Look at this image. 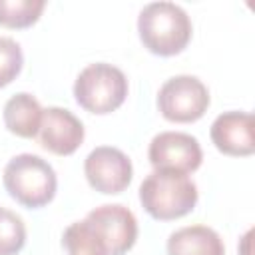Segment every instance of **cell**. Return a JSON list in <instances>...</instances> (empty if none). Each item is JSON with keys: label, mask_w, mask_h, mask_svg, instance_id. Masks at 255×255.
<instances>
[{"label": "cell", "mask_w": 255, "mask_h": 255, "mask_svg": "<svg viewBox=\"0 0 255 255\" xmlns=\"http://www.w3.org/2000/svg\"><path fill=\"white\" fill-rule=\"evenodd\" d=\"M42 106L40 102L28 94V92H20V94H14L6 106H4V126L10 133L18 135V137H36L38 135V129H40V124H42Z\"/></svg>", "instance_id": "7c38bea8"}, {"label": "cell", "mask_w": 255, "mask_h": 255, "mask_svg": "<svg viewBox=\"0 0 255 255\" xmlns=\"http://www.w3.org/2000/svg\"><path fill=\"white\" fill-rule=\"evenodd\" d=\"M84 173L88 183L100 193H122L133 177L129 157L112 145H100L92 149L84 161Z\"/></svg>", "instance_id": "52a82bcc"}, {"label": "cell", "mask_w": 255, "mask_h": 255, "mask_svg": "<svg viewBox=\"0 0 255 255\" xmlns=\"http://www.w3.org/2000/svg\"><path fill=\"white\" fill-rule=\"evenodd\" d=\"M24 64V54L14 38L0 36V88L8 86L20 74Z\"/></svg>", "instance_id": "2e32d148"}, {"label": "cell", "mask_w": 255, "mask_h": 255, "mask_svg": "<svg viewBox=\"0 0 255 255\" xmlns=\"http://www.w3.org/2000/svg\"><path fill=\"white\" fill-rule=\"evenodd\" d=\"M44 0H0V26L22 30L38 22L44 12Z\"/></svg>", "instance_id": "5bb4252c"}, {"label": "cell", "mask_w": 255, "mask_h": 255, "mask_svg": "<svg viewBox=\"0 0 255 255\" xmlns=\"http://www.w3.org/2000/svg\"><path fill=\"white\" fill-rule=\"evenodd\" d=\"M199 199L197 185L177 171L153 169L139 185L141 207L159 221H171L193 211Z\"/></svg>", "instance_id": "7a4b0ae2"}, {"label": "cell", "mask_w": 255, "mask_h": 255, "mask_svg": "<svg viewBox=\"0 0 255 255\" xmlns=\"http://www.w3.org/2000/svg\"><path fill=\"white\" fill-rule=\"evenodd\" d=\"M191 20L187 12L173 2H151L137 16V34L151 54L175 56L191 40Z\"/></svg>", "instance_id": "6da1fadb"}, {"label": "cell", "mask_w": 255, "mask_h": 255, "mask_svg": "<svg viewBox=\"0 0 255 255\" xmlns=\"http://www.w3.org/2000/svg\"><path fill=\"white\" fill-rule=\"evenodd\" d=\"M26 243V225L20 215L0 207V255H16Z\"/></svg>", "instance_id": "9a60e30c"}, {"label": "cell", "mask_w": 255, "mask_h": 255, "mask_svg": "<svg viewBox=\"0 0 255 255\" xmlns=\"http://www.w3.org/2000/svg\"><path fill=\"white\" fill-rule=\"evenodd\" d=\"M126 74L108 62H96L86 66L74 82V98L80 108L98 116L116 112L126 102Z\"/></svg>", "instance_id": "277c9868"}, {"label": "cell", "mask_w": 255, "mask_h": 255, "mask_svg": "<svg viewBox=\"0 0 255 255\" xmlns=\"http://www.w3.org/2000/svg\"><path fill=\"white\" fill-rule=\"evenodd\" d=\"M157 108L167 122L191 124L203 118L209 108V90L195 76H173L157 94Z\"/></svg>", "instance_id": "5b68a950"}, {"label": "cell", "mask_w": 255, "mask_h": 255, "mask_svg": "<svg viewBox=\"0 0 255 255\" xmlns=\"http://www.w3.org/2000/svg\"><path fill=\"white\" fill-rule=\"evenodd\" d=\"M38 139L54 155H72L84 141V124L70 110L50 106L42 114Z\"/></svg>", "instance_id": "9c48e42d"}, {"label": "cell", "mask_w": 255, "mask_h": 255, "mask_svg": "<svg viewBox=\"0 0 255 255\" xmlns=\"http://www.w3.org/2000/svg\"><path fill=\"white\" fill-rule=\"evenodd\" d=\"M2 181L8 195L30 209L50 203L58 187L54 167L34 153H20L12 157L4 167Z\"/></svg>", "instance_id": "3957f363"}, {"label": "cell", "mask_w": 255, "mask_h": 255, "mask_svg": "<svg viewBox=\"0 0 255 255\" xmlns=\"http://www.w3.org/2000/svg\"><path fill=\"white\" fill-rule=\"evenodd\" d=\"M147 157L153 169L187 175L201 165L203 151L199 141L185 131H161L149 141Z\"/></svg>", "instance_id": "8992f818"}, {"label": "cell", "mask_w": 255, "mask_h": 255, "mask_svg": "<svg viewBox=\"0 0 255 255\" xmlns=\"http://www.w3.org/2000/svg\"><path fill=\"white\" fill-rule=\"evenodd\" d=\"M213 145L231 157H247L255 151V122L249 112H223L209 129Z\"/></svg>", "instance_id": "30bf717a"}, {"label": "cell", "mask_w": 255, "mask_h": 255, "mask_svg": "<svg viewBox=\"0 0 255 255\" xmlns=\"http://www.w3.org/2000/svg\"><path fill=\"white\" fill-rule=\"evenodd\" d=\"M86 219L94 225L98 235L106 245L108 255L128 253L137 239V221L135 215L120 203H108L92 209Z\"/></svg>", "instance_id": "ba28073f"}, {"label": "cell", "mask_w": 255, "mask_h": 255, "mask_svg": "<svg viewBox=\"0 0 255 255\" xmlns=\"http://www.w3.org/2000/svg\"><path fill=\"white\" fill-rule=\"evenodd\" d=\"M167 255H225V245L215 229L187 225L169 235Z\"/></svg>", "instance_id": "8fae6325"}, {"label": "cell", "mask_w": 255, "mask_h": 255, "mask_svg": "<svg viewBox=\"0 0 255 255\" xmlns=\"http://www.w3.org/2000/svg\"><path fill=\"white\" fill-rule=\"evenodd\" d=\"M64 255H108L106 245L88 219L68 225L62 233Z\"/></svg>", "instance_id": "4fadbf2b"}]
</instances>
